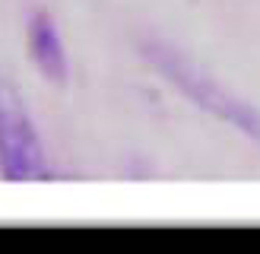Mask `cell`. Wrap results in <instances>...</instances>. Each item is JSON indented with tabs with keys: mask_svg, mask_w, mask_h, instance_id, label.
Listing matches in <instances>:
<instances>
[{
	"mask_svg": "<svg viewBox=\"0 0 260 254\" xmlns=\"http://www.w3.org/2000/svg\"><path fill=\"white\" fill-rule=\"evenodd\" d=\"M0 178H7V181L51 178L38 127L32 114L25 111V102L7 83H0Z\"/></svg>",
	"mask_w": 260,
	"mask_h": 254,
	"instance_id": "obj_1",
	"label": "cell"
},
{
	"mask_svg": "<svg viewBox=\"0 0 260 254\" xmlns=\"http://www.w3.org/2000/svg\"><path fill=\"white\" fill-rule=\"evenodd\" d=\"M152 64H159L162 73L168 76V80H175V86L184 89L197 105H203L206 111H213V114H219V118L232 121L235 127H241L244 134H251V137L260 140V114H257V108L244 105V102H238L235 96H229L219 83L206 80L200 70L187 67L178 54H165L162 48H155L152 51Z\"/></svg>",
	"mask_w": 260,
	"mask_h": 254,
	"instance_id": "obj_2",
	"label": "cell"
},
{
	"mask_svg": "<svg viewBox=\"0 0 260 254\" xmlns=\"http://www.w3.org/2000/svg\"><path fill=\"white\" fill-rule=\"evenodd\" d=\"M29 54L35 60V67L48 76L51 83H67L70 64H67V48L57 32V22L48 13H35L29 19Z\"/></svg>",
	"mask_w": 260,
	"mask_h": 254,
	"instance_id": "obj_3",
	"label": "cell"
}]
</instances>
